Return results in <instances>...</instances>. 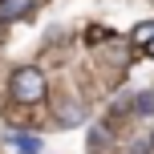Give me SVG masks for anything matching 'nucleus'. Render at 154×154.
<instances>
[{"label":"nucleus","instance_id":"1","mask_svg":"<svg viewBox=\"0 0 154 154\" xmlns=\"http://www.w3.org/2000/svg\"><path fill=\"white\" fill-rule=\"evenodd\" d=\"M8 89H12V97L20 101V106H32V101L45 97V73L37 69V65H20V69H12V77H8Z\"/></svg>","mask_w":154,"mask_h":154},{"label":"nucleus","instance_id":"2","mask_svg":"<svg viewBox=\"0 0 154 154\" xmlns=\"http://www.w3.org/2000/svg\"><path fill=\"white\" fill-rule=\"evenodd\" d=\"M29 8H32V0H0V20H16Z\"/></svg>","mask_w":154,"mask_h":154},{"label":"nucleus","instance_id":"3","mask_svg":"<svg viewBox=\"0 0 154 154\" xmlns=\"http://www.w3.org/2000/svg\"><path fill=\"white\" fill-rule=\"evenodd\" d=\"M150 37H154V20H142L138 29H134V45H146Z\"/></svg>","mask_w":154,"mask_h":154},{"label":"nucleus","instance_id":"4","mask_svg":"<svg viewBox=\"0 0 154 154\" xmlns=\"http://www.w3.org/2000/svg\"><path fill=\"white\" fill-rule=\"evenodd\" d=\"M81 118H85V114H81V106H61V122H65V126L81 122Z\"/></svg>","mask_w":154,"mask_h":154},{"label":"nucleus","instance_id":"5","mask_svg":"<svg viewBox=\"0 0 154 154\" xmlns=\"http://www.w3.org/2000/svg\"><path fill=\"white\" fill-rule=\"evenodd\" d=\"M12 146L24 150V154H41V142H37V138H12Z\"/></svg>","mask_w":154,"mask_h":154},{"label":"nucleus","instance_id":"6","mask_svg":"<svg viewBox=\"0 0 154 154\" xmlns=\"http://www.w3.org/2000/svg\"><path fill=\"white\" fill-rule=\"evenodd\" d=\"M142 49H146V53H150V57H154V37H150V41H146V45H142Z\"/></svg>","mask_w":154,"mask_h":154},{"label":"nucleus","instance_id":"7","mask_svg":"<svg viewBox=\"0 0 154 154\" xmlns=\"http://www.w3.org/2000/svg\"><path fill=\"white\" fill-rule=\"evenodd\" d=\"M150 150H154V138H150Z\"/></svg>","mask_w":154,"mask_h":154}]
</instances>
